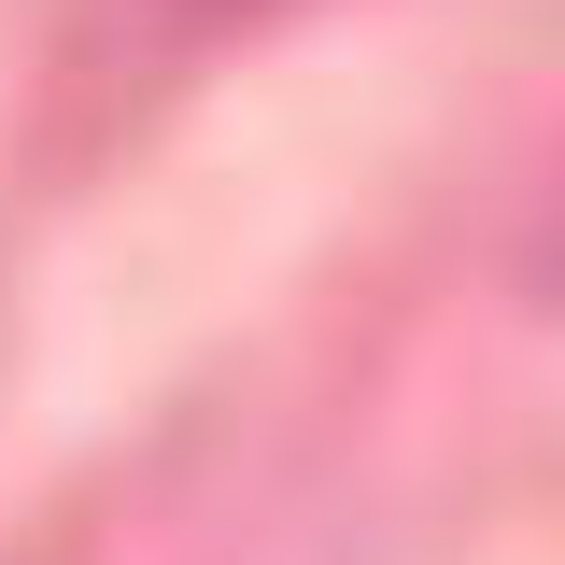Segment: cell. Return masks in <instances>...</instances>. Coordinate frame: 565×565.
Wrapping results in <instances>:
<instances>
[{"instance_id":"6da1fadb","label":"cell","mask_w":565,"mask_h":565,"mask_svg":"<svg viewBox=\"0 0 565 565\" xmlns=\"http://www.w3.org/2000/svg\"><path fill=\"white\" fill-rule=\"evenodd\" d=\"M523 297H537V311H565V184L537 199V226H523Z\"/></svg>"}]
</instances>
